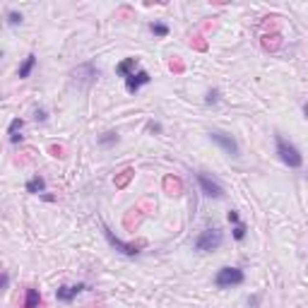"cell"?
<instances>
[{"mask_svg":"<svg viewBox=\"0 0 308 308\" xmlns=\"http://www.w3.org/2000/svg\"><path fill=\"white\" fill-rule=\"evenodd\" d=\"M275 149H277V157L282 159V164H286L289 168L304 166V154L299 152V147L291 144L289 140H284L282 135H275Z\"/></svg>","mask_w":308,"mask_h":308,"instance_id":"1","label":"cell"},{"mask_svg":"<svg viewBox=\"0 0 308 308\" xmlns=\"http://www.w3.org/2000/svg\"><path fill=\"white\" fill-rule=\"evenodd\" d=\"M222 243H224V234H222V229L210 226V229L200 231V236L195 238L193 248H195L197 253H212V251H217Z\"/></svg>","mask_w":308,"mask_h":308,"instance_id":"2","label":"cell"},{"mask_svg":"<svg viewBox=\"0 0 308 308\" xmlns=\"http://www.w3.org/2000/svg\"><path fill=\"white\" fill-rule=\"evenodd\" d=\"M243 282H246V272L241 267H222L214 275V286L217 289H231V286H238Z\"/></svg>","mask_w":308,"mask_h":308,"instance_id":"3","label":"cell"},{"mask_svg":"<svg viewBox=\"0 0 308 308\" xmlns=\"http://www.w3.org/2000/svg\"><path fill=\"white\" fill-rule=\"evenodd\" d=\"M101 231H104V236H106V241H109V246H111L113 251H118L120 255H125V258H135V255H140V251H142L140 243H125V241H120V238H118L106 224H101Z\"/></svg>","mask_w":308,"mask_h":308,"instance_id":"4","label":"cell"},{"mask_svg":"<svg viewBox=\"0 0 308 308\" xmlns=\"http://www.w3.org/2000/svg\"><path fill=\"white\" fill-rule=\"evenodd\" d=\"M210 140L214 142V144H219V147L224 149L229 157H238V154H241V147H238V142L234 140L229 133H224V130H210Z\"/></svg>","mask_w":308,"mask_h":308,"instance_id":"5","label":"cell"},{"mask_svg":"<svg viewBox=\"0 0 308 308\" xmlns=\"http://www.w3.org/2000/svg\"><path fill=\"white\" fill-rule=\"evenodd\" d=\"M195 178H197V186H200V190L205 193L207 197H214V200H222V197L226 195L224 193V188L212 178V176H207V173H195Z\"/></svg>","mask_w":308,"mask_h":308,"instance_id":"6","label":"cell"},{"mask_svg":"<svg viewBox=\"0 0 308 308\" xmlns=\"http://www.w3.org/2000/svg\"><path fill=\"white\" fill-rule=\"evenodd\" d=\"M87 289H89V284H84V282H77V284H60L56 289V299L63 301V304H70L77 294H82Z\"/></svg>","mask_w":308,"mask_h":308,"instance_id":"7","label":"cell"},{"mask_svg":"<svg viewBox=\"0 0 308 308\" xmlns=\"http://www.w3.org/2000/svg\"><path fill=\"white\" fill-rule=\"evenodd\" d=\"M152 82V77H149V72L147 70H135L128 80H125V89L130 92V94H138L144 84Z\"/></svg>","mask_w":308,"mask_h":308,"instance_id":"8","label":"cell"},{"mask_svg":"<svg viewBox=\"0 0 308 308\" xmlns=\"http://www.w3.org/2000/svg\"><path fill=\"white\" fill-rule=\"evenodd\" d=\"M72 77H75L80 84H89L99 77V70H96L92 63H84V65H80L77 70H72Z\"/></svg>","mask_w":308,"mask_h":308,"instance_id":"9","label":"cell"},{"mask_svg":"<svg viewBox=\"0 0 308 308\" xmlns=\"http://www.w3.org/2000/svg\"><path fill=\"white\" fill-rule=\"evenodd\" d=\"M135 70H138V58H125V60H120V63L116 65V75H118V77H125V80H128Z\"/></svg>","mask_w":308,"mask_h":308,"instance_id":"10","label":"cell"},{"mask_svg":"<svg viewBox=\"0 0 308 308\" xmlns=\"http://www.w3.org/2000/svg\"><path fill=\"white\" fill-rule=\"evenodd\" d=\"M22 128H24V118H12V123H10V128H7V135H10V142L12 144H20L22 142Z\"/></svg>","mask_w":308,"mask_h":308,"instance_id":"11","label":"cell"},{"mask_svg":"<svg viewBox=\"0 0 308 308\" xmlns=\"http://www.w3.org/2000/svg\"><path fill=\"white\" fill-rule=\"evenodd\" d=\"M24 188H27V193H31V195H44V193H46V181H44V176H31Z\"/></svg>","mask_w":308,"mask_h":308,"instance_id":"12","label":"cell"},{"mask_svg":"<svg viewBox=\"0 0 308 308\" xmlns=\"http://www.w3.org/2000/svg\"><path fill=\"white\" fill-rule=\"evenodd\" d=\"M34 68H36V56L29 53V56L24 58V63L20 65V70H17V77H20V80H27L29 75L34 72Z\"/></svg>","mask_w":308,"mask_h":308,"instance_id":"13","label":"cell"},{"mask_svg":"<svg viewBox=\"0 0 308 308\" xmlns=\"http://www.w3.org/2000/svg\"><path fill=\"white\" fill-rule=\"evenodd\" d=\"M41 306V294L36 289H27L24 294V308H39Z\"/></svg>","mask_w":308,"mask_h":308,"instance_id":"14","label":"cell"},{"mask_svg":"<svg viewBox=\"0 0 308 308\" xmlns=\"http://www.w3.org/2000/svg\"><path fill=\"white\" fill-rule=\"evenodd\" d=\"M99 144L101 147H113V144H118L120 142V135L116 133V130H109V133H104V135H99Z\"/></svg>","mask_w":308,"mask_h":308,"instance_id":"15","label":"cell"},{"mask_svg":"<svg viewBox=\"0 0 308 308\" xmlns=\"http://www.w3.org/2000/svg\"><path fill=\"white\" fill-rule=\"evenodd\" d=\"M149 31H152L157 39H164V36H168L171 27H168V24H164V22H152V24H149Z\"/></svg>","mask_w":308,"mask_h":308,"instance_id":"16","label":"cell"},{"mask_svg":"<svg viewBox=\"0 0 308 308\" xmlns=\"http://www.w3.org/2000/svg\"><path fill=\"white\" fill-rule=\"evenodd\" d=\"M219 99H222V92H219L217 87L207 89V94H205V104H207V106H217V104H219Z\"/></svg>","mask_w":308,"mask_h":308,"instance_id":"17","label":"cell"},{"mask_svg":"<svg viewBox=\"0 0 308 308\" xmlns=\"http://www.w3.org/2000/svg\"><path fill=\"white\" fill-rule=\"evenodd\" d=\"M246 234H248V226L243 224V222L234 224V229H231V236H234V241H243V238H246Z\"/></svg>","mask_w":308,"mask_h":308,"instance_id":"18","label":"cell"},{"mask_svg":"<svg viewBox=\"0 0 308 308\" xmlns=\"http://www.w3.org/2000/svg\"><path fill=\"white\" fill-rule=\"evenodd\" d=\"M22 22H24L22 12H17V10H10V12H7V24H10V27H20Z\"/></svg>","mask_w":308,"mask_h":308,"instance_id":"19","label":"cell"},{"mask_svg":"<svg viewBox=\"0 0 308 308\" xmlns=\"http://www.w3.org/2000/svg\"><path fill=\"white\" fill-rule=\"evenodd\" d=\"M34 120H36V123H46V120H48V111H46V109H36V111H34Z\"/></svg>","mask_w":308,"mask_h":308,"instance_id":"20","label":"cell"},{"mask_svg":"<svg viewBox=\"0 0 308 308\" xmlns=\"http://www.w3.org/2000/svg\"><path fill=\"white\" fill-rule=\"evenodd\" d=\"M130 176H133V171H130V168H128V171H123V176L116 181V186H118V188H123V186L128 183V178H130Z\"/></svg>","mask_w":308,"mask_h":308,"instance_id":"21","label":"cell"},{"mask_svg":"<svg viewBox=\"0 0 308 308\" xmlns=\"http://www.w3.org/2000/svg\"><path fill=\"white\" fill-rule=\"evenodd\" d=\"M10 286V275L7 272H0V291H5Z\"/></svg>","mask_w":308,"mask_h":308,"instance_id":"22","label":"cell"},{"mask_svg":"<svg viewBox=\"0 0 308 308\" xmlns=\"http://www.w3.org/2000/svg\"><path fill=\"white\" fill-rule=\"evenodd\" d=\"M147 130H149V133H154V135H159L164 128H162V123H154V120H152V123L147 125Z\"/></svg>","mask_w":308,"mask_h":308,"instance_id":"23","label":"cell"},{"mask_svg":"<svg viewBox=\"0 0 308 308\" xmlns=\"http://www.w3.org/2000/svg\"><path fill=\"white\" fill-rule=\"evenodd\" d=\"M226 219H229L231 224H238V222H241V217H238V212H236V210H231V212L226 214Z\"/></svg>","mask_w":308,"mask_h":308,"instance_id":"24","label":"cell"},{"mask_svg":"<svg viewBox=\"0 0 308 308\" xmlns=\"http://www.w3.org/2000/svg\"><path fill=\"white\" fill-rule=\"evenodd\" d=\"M248 306H251V308L260 306V294H253V296H248Z\"/></svg>","mask_w":308,"mask_h":308,"instance_id":"25","label":"cell"}]
</instances>
